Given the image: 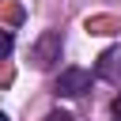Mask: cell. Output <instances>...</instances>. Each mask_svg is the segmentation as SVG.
<instances>
[{
	"label": "cell",
	"mask_w": 121,
	"mask_h": 121,
	"mask_svg": "<svg viewBox=\"0 0 121 121\" xmlns=\"http://www.w3.org/2000/svg\"><path fill=\"white\" fill-rule=\"evenodd\" d=\"M0 121H8V113H0Z\"/></svg>",
	"instance_id": "cell-6"
},
{
	"label": "cell",
	"mask_w": 121,
	"mask_h": 121,
	"mask_svg": "<svg viewBox=\"0 0 121 121\" xmlns=\"http://www.w3.org/2000/svg\"><path fill=\"white\" fill-rule=\"evenodd\" d=\"M30 60H34V68H53V60H60V34H57V30H45V34L34 42Z\"/></svg>",
	"instance_id": "cell-2"
},
{
	"label": "cell",
	"mask_w": 121,
	"mask_h": 121,
	"mask_svg": "<svg viewBox=\"0 0 121 121\" xmlns=\"http://www.w3.org/2000/svg\"><path fill=\"white\" fill-rule=\"evenodd\" d=\"M45 121H76V117H72V113H49Z\"/></svg>",
	"instance_id": "cell-4"
},
{
	"label": "cell",
	"mask_w": 121,
	"mask_h": 121,
	"mask_svg": "<svg viewBox=\"0 0 121 121\" xmlns=\"http://www.w3.org/2000/svg\"><path fill=\"white\" fill-rule=\"evenodd\" d=\"M8 53H11V34H8V30H0V60H4Z\"/></svg>",
	"instance_id": "cell-3"
},
{
	"label": "cell",
	"mask_w": 121,
	"mask_h": 121,
	"mask_svg": "<svg viewBox=\"0 0 121 121\" xmlns=\"http://www.w3.org/2000/svg\"><path fill=\"white\" fill-rule=\"evenodd\" d=\"M110 110H113V117H117V121H121V95H117V98H113V106H110Z\"/></svg>",
	"instance_id": "cell-5"
},
{
	"label": "cell",
	"mask_w": 121,
	"mask_h": 121,
	"mask_svg": "<svg viewBox=\"0 0 121 121\" xmlns=\"http://www.w3.org/2000/svg\"><path fill=\"white\" fill-rule=\"evenodd\" d=\"M87 87H91V72H87V68H60L53 95H57V98H76V95H83Z\"/></svg>",
	"instance_id": "cell-1"
}]
</instances>
